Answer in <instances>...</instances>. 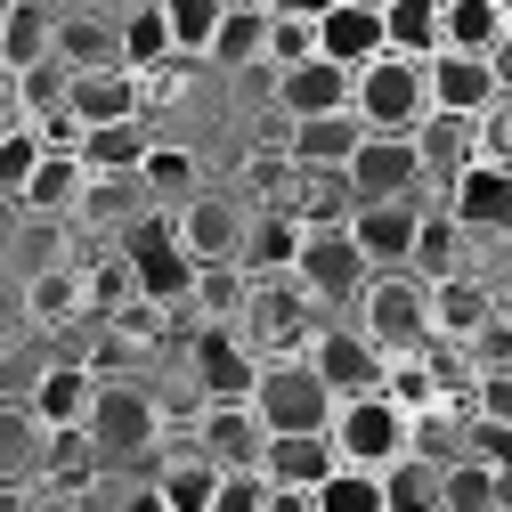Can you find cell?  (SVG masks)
Instances as JSON below:
<instances>
[{"label": "cell", "mask_w": 512, "mask_h": 512, "mask_svg": "<svg viewBox=\"0 0 512 512\" xmlns=\"http://www.w3.org/2000/svg\"><path fill=\"white\" fill-rule=\"evenodd\" d=\"M350 309H358V334H366L382 358L431 350V277H415V269H374Z\"/></svg>", "instance_id": "1"}, {"label": "cell", "mask_w": 512, "mask_h": 512, "mask_svg": "<svg viewBox=\"0 0 512 512\" xmlns=\"http://www.w3.org/2000/svg\"><path fill=\"white\" fill-rule=\"evenodd\" d=\"M90 447L106 456V472H122V464H147L155 456V439H163V407H155V391L147 382H131V374H106L98 382V399H90Z\"/></svg>", "instance_id": "2"}, {"label": "cell", "mask_w": 512, "mask_h": 512, "mask_svg": "<svg viewBox=\"0 0 512 512\" xmlns=\"http://www.w3.org/2000/svg\"><path fill=\"white\" fill-rule=\"evenodd\" d=\"M350 114L366 122V131H415V122L431 114V74H423V57H399V49L366 57V66L350 74Z\"/></svg>", "instance_id": "3"}, {"label": "cell", "mask_w": 512, "mask_h": 512, "mask_svg": "<svg viewBox=\"0 0 512 512\" xmlns=\"http://www.w3.org/2000/svg\"><path fill=\"white\" fill-rule=\"evenodd\" d=\"M114 252L131 261V285H139L147 301H163V309H187V293H196V252L179 244L171 212H139L131 228L114 236Z\"/></svg>", "instance_id": "4"}, {"label": "cell", "mask_w": 512, "mask_h": 512, "mask_svg": "<svg viewBox=\"0 0 512 512\" xmlns=\"http://www.w3.org/2000/svg\"><path fill=\"white\" fill-rule=\"evenodd\" d=\"M334 391L317 382L309 358H261V382H252V415L269 431H326L334 423Z\"/></svg>", "instance_id": "5"}, {"label": "cell", "mask_w": 512, "mask_h": 512, "mask_svg": "<svg viewBox=\"0 0 512 512\" xmlns=\"http://www.w3.org/2000/svg\"><path fill=\"white\" fill-rule=\"evenodd\" d=\"M350 187H358V204H431L415 131H366L350 155Z\"/></svg>", "instance_id": "6"}, {"label": "cell", "mask_w": 512, "mask_h": 512, "mask_svg": "<svg viewBox=\"0 0 512 512\" xmlns=\"http://www.w3.org/2000/svg\"><path fill=\"white\" fill-rule=\"evenodd\" d=\"M366 277H374V261L358 252V236H350V228H309V236H301L293 285H301L317 309H350V301L366 293Z\"/></svg>", "instance_id": "7"}, {"label": "cell", "mask_w": 512, "mask_h": 512, "mask_svg": "<svg viewBox=\"0 0 512 512\" xmlns=\"http://www.w3.org/2000/svg\"><path fill=\"white\" fill-rule=\"evenodd\" d=\"M326 439H334V456H342V464H366V472H382L391 456H407V407H399L391 391L342 399V407H334V423H326Z\"/></svg>", "instance_id": "8"}, {"label": "cell", "mask_w": 512, "mask_h": 512, "mask_svg": "<svg viewBox=\"0 0 512 512\" xmlns=\"http://www.w3.org/2000/svg\"><path fill=\"white\" fill-rule=\"evenodd\" d=\"M171 228H179V244L196 252V269H204V261H244L252 212H244L236 196H220V187H196L187 204H171Z\"/></svg>", "instance_id": "9"}, {"label": "cell", "mask_w": 512, "mask_h": 512, "mask_svg": "<svg viewBox=\"0 0 512 512\" xmlns=\"http://www.w3.org/2000/svg\"><path fill=\"white\" fill-rule=\"evenodd\" d=\"M301 358L317 366V382H326L334 399H366V391H382V374H391V358H382L358 326H317Z\"/></svg>", "instance_id": "10"}, {"label": "cell", "mask_w": 512, "mask_h": 512, "mask_svg": "<svg viewBox=\"0 0 512 512\" xmlns=\"http://www.w3.org/2000/svg\"><path fill=\"white\" fill-rule=\"evenodd\" d=\"M187 366H196L204 399H252V382H261V350L236 326H196L187 334Z\"/></svg>", "instance_id": "11"}, {"label": "cell", "mask_w": 512, "mask_h": 512, "mask_svg": "<svg viewBox=\"0 0 512 512\" xmlns=\"http://www.w3.org/2000/svg\"><path fill=\"white\" fill-rule=\"evenodd\" d=\"M98 382H106V374H90V358H41L33 382H25V407H33L49 431H82Z\"/></svg>", "instance_id": "12"}, {"label": "cell", "mask_w": 512, "mask_h": 512, "mask_svg": "<svg viewBox=\"0 0 512 512\" xmlns=\"http://www.w3.org/2000/svg\"><path fill=\"white\" fill-rule=\"evenodd\" d=\"M196 447L220 464V472H252L269 447V423L252 415V399H204L196 407Z\"/></svg>", "instance_id": "13"}, {"label": "cell", "mask_w": 512, "mask_h": 512, "mask_svg": "<svg viewBox=\"0 0 512 512\" xmlns=\"http://www.w3.org/2000/svg\"><path fill=\"white\" fill-rule=\"evenodd\" d=\"M415 155H423V179H431V204L447 196V187H456L472 163H480V122L472 114H423L415 122Z\"/></svg>", "instance_id": "14"}, {"label": "cell", "mask_w": 512, "mask_h": 512, "mask_svg": "<svg viewBox=\"0 0 512 512\" xmlns=\"http://www.w3.org/2000/svg\"><path fill=\"white\" fill-rule=\"evenodd\" d=\"M269 98H277L285 122L350 114V66H334V57H301V66H277V74H269Z\"/></svg>", "instance_id": "15"}, {"label": "cell", "mask_w": 512, "mask_h": 512, "mask_svg": "<svg viewBox=\"0 0 512 512\" xmlns=\"http://www.w3.org/2000/svg\"><path fill=\"white\" fill-rule=\"evenodd\" d=\"M439 204L456 212L464 236H512V163H488V155H480Z\"/></svg>", "instance_id": "16"}, {"label": "cell", "mask_w": 512, "mask_h": 512, "mask_svg": "<svg viewBox=\"0 0 512 512\" xmlns=\"http://www.w3.org/2000/svg\"><path fill=\"white\" fill-rule=\"evenodd\" d=\"M82 196H90V163H82V147H49V155L33 163V179H25L17 212H25V220H74Z\"/></svg>", "instance_id": "17"}, {"label": "cell", "mask_w": 512, "mask_h": 512, "mask_svg": "<svg viewBox=\"0 0 512 512\" xmlns=\"http://www.w3.org/2000/svg\"><path fill=\"white\" fill-rule=\"evenodd\" d=\"M423 74H431V106H439V114H472V122H480V114L504 98L496 66H488V57H464V49L423 57Z\"/></svg>", "instance_id": "18"}, {"label": "cell", "mask_w": 512, "mask_h": 512, "mask_svg": "<svg viewBox=\"0 0 512 512\" xmlns=\"http://www.w3.org/2000/svg\"><path fill=\"white\" fill-rule=\"evenodd\" d=\"M423 212L431 204H358L350 212V236L374 269H415V236H423Z\"/></svg>", "instance_id": "19"}, {"label": "cell", "mask_w": 512, "mask_h": 512, "mask_svg": "<svg viewBox=\"0 0 512 512\" xmlns=\"http://www.w3.org/2000/svg\"><path fill=\"white\" fill-rule=\"evenodd\" d=\"M358 139H366L358 114H309V122H285V163L293 171H350Z\"/></svg>", "instance_id": "20"}, {"label": "cell", "mask_w": 512, "mask_h": 512, "mask_svg": "<svg viewBox=\"0 0 512 512\" xmlns=\"http://www.w3.org/2000/svg\"><path fill=\"white\" fill-rule=\"evenodd\" d=\"M391 41H382V0H334L326 17H317V57H334V66H366V57H382Z\"/></svg>", "instance_id": "21"}, {"label": "cell", "mask_w": 512, "mask_h": 512, "mask_svg": "<svg viewBox=\"0 0 512 512\" xmlns=\"http://www.w3.org/2000/svg\"><path fill=\"white\" fill-rule=\"evenodd\" d=\"M334 464L342 456H334L326 431H269V447H261V480L269 488H326Z\"/></svg>", "instance_id": "22"}, {"label": "cell", "mask_w": 512, "mask_h": 512, "mask_svg": "<svg viewBox=\"0 0 512 512\" xmlns=\"http://www.w3.org/2000/svg\"><path fill=\"white\" fill-rule=\"evenodd\" d=\"M49 464V423L25 399H0V488H41Z\"/></svg>", "instance_id": "23"}, {"label": "cell", "mask_w": 512, "mask_h": 512, "mask_svg": "<svg viewBox=\"0 0 512 512\" xmlns=\"http://www.w3.org/2000/svg\"><path fill=\"white\" fill-rule=\"evenodd\" d=\"M155 155V122L131 114V122H98V131H82V163L90 179H139Z\"/></svg>", "instance_id": "24"}, {"label": "cell", "mask_w": 512, "mask_h": 512, "mask_svg": "<svg viewBox=\"0 0 512 512\" xmlns=\"http://www.w3.org/2000/svg\"><path fill=\"white\" fill-rule=\"evenodd\" d=\"M480 326H496V293L472 285L464 269L431 277V342H439V334H447V342H472Z\"/></svg>", "instance_id": "25"}, {"label": "cell", "mask_w": 512, "mask_h": 512, "mask_svg": "<svg viewBox=\"0 0 512 512\" xmlns=\"http://www.w3.org/2000/svg\"><path fill=\"white\" fill-rule=\"evenodd\" d=\"M25 317H33V326H90L82 261H41V269L25 277Z\"/></svg>", "instance_id": "26"}, {"label": "cell", "mask_w": 512, "mask_h": 512, "mask_svg": "<svg viewBox=\"0 0 512 512\" xmlns=\"http://www.w3.org/2000/svg\"><path fill=\"white\" fill-rule=\"evenodd\" d=\"M57 57L82 66H122V17L114 9H57Z\"/></svg>", "instance_id": "27"}, {"label": "cell", "mask_w": 512, "mask_h": 512, "mask_svg": "<svg viewBox=\"0 0 512 512\" xmlns=\"http://www.w3.org/2000/svg\"><path fill=\"white\" fill-rule=\"evenodd\" d=\"M301 236H309V228H301L285 204H261V212H252V228H244V269H252V277H293Z\"/></svg>", "instance_id": "28"}, {"label": "cell", "mask_w": 512, "mask_h": 512, "mask_svg": "<svg viewBox=\"0 0 512 512\" xmlns=\"http://www.w3.org/2000/svg\"><path fill=\"white\" fill-rule=\"evenodd\" d=\"M57 57V0H17L9 25H0V66L25 74V66H49Z\"/></svg>", "instance_id": "29"}, {"label": "cell", "mask_w": 512, "mask_h": 512, "mask_svg": "<svg viewBox=\"0 0 512 512\" xmlns=\"http://www.w3.org/2000/svg\"><path fill=\"white\" fill-rule=\"evenodd\" d=\"M285 212H293L301 228H350V212H358V187H350V171H293V196H285Z\"/></svg>", "instance_id": "30"}, {"label": "cell", "mask_w": 512, "mask_h": 512, "mask_svg": "<svg viewBox=\"0 0 512 512\" xmlns=\"http://www.w3.org/2000/svg\"><path fill=\"white\" fill-rule=\"evenodd\" d=\"M155 488H163V504H171V512H212V488H220V464L204 456L196 439H187L179 456H155Z\"/></svg>", "instance_id": "31"}, {"label": "cell", "mask_w": 512, "mask_h": 512, "mask_svg": "<svg viewBox=\"0 0 512 512\" xmlns=\"http://www.w3.org/2000/svg\"><path fill=\"white\" fill-rule=\"evenodd\" d=\"M171 57H179V41H171L163 0H122V66L155 74V66H171Z\"/></svg>", "instance_id": "32"}, {"label": "cell", "mask_w": 512, "mask_h": 512, "mask_svg": "<svg viewBox=\"0 0 512 512\" xmlns=\"http://www.w3.org/2000/svg\"><path fill=\"white\" fill-rule=\"evenodd\" d=\"M382 41H391L399 57H439L447 0H382Z\"/></svg>", "instance_id": "33"}, {"label": "cell", "mask_w": 512, "mask_h": 512, "mask_svg": "<svg viewBox=\"0 0 512 512\" xmlns=\"http://www.w3.org/2000/svg\"><path fill=\"white\" fill-rule=\"evenodd\" d=\"M439 480H447V464L407 447V456L382 464V512H439Z\"/></svg>", "instance_id": "34"}, {"label": "cell", "mask_w": 512, "mask_h": 512, "mask_svg": "<svg viewBox=\"0 0 512 512\" xmlns=\"http://www.w3.org/2000/svg\"><path fill=\"white\" fill-rule=\"evenodd\" d=\"M512 25V0H447V41L439 49H464V57H496Z\"/></svg>", "instance_id": "35"}, {"label": "cell", "mask_w": 512, "mask_h": 512, "mask_svg": "<svg viewBox=\"0 0 512 512\" xmlns=\"http://www.w3.org/2000/svg\"><path fill=\"white\" fill-rule=\"evenodd\" d=\"M261 41H269V9H252V0H228V17H220V33H212V57L204 66H261Z\"/></svg>", "instance_id": "36"}, {"label": "cell", "mask_w": 512, "mask_h": 512, "mask_svg": "<svg viewBox=\"0 0 512 512\" xmlns=\"http://www.w3.org/2000/svg\"><path fill=\"white\" fill-rule=\"evenodd\" d=\"M504 488H512V472L456 456V464H447V480H439V512H496V504H504Z\"/></svg>", "instance_id": "37"}, {"label": "cell", "mask_w": 512, "mask_h": 512, "mask_svg": "<svg viewBox=\"0 0 512 512\" xmlns=\"http://www.w3.org/2000/svg\"><path fill=\"white\" fill-rule=\"evenodd\" d=\"M163 17H171L179 57H212V33H220V17H228V0H163Z\"/></svg>", "instance_id": "38"}, {"label": "cell", "mask_w": 512, "mask_h": 512, "mask_svg": "<svg viewBox=\"0 0 512 512\" xmlns=\"http://www.w3.org/2000/svg\"><path fill=\"white\" fill-rule=\"evenodd\" d=\"M317 512H382V472H366V464H334L326 488H317Z\"/></svg>", "instance_id": "39"}, {"label": "cell", "mask_w": 512, "mask_h": 512, "mask_svg": "<svg viewBox=\"0 0 512 512\" xmlns=\"http://www.w3.org/2000/svg\"><path fill=\"white\" fill-rule=\"evenodd\" d=\"M49 155V139L33 131V122H17V131H0V204H17L25 196V179H33V163Z\"/></svg>", "instance_id": "40"}, {"label": "cell", "mask_w": 512, "mask_h": 512, "mask_svg": "<svg viewBox=\"0 0 512 512\" xmlns=\"http://www.w3.org/2000/svg\"><path fill=\"white\" fill-rule=\"evenodd\" d=\"M301 57H317V17H285L269 9V41H261V66H301Z\"/></svg>", "instance_id": "41"}, {"label": "cell", "mask_w": 512, "mask_h": 512, "mask_svg": "<svg viewBox=\"0 0 512 512\" xmlns=\"http://www.w3.org/2000/svg\"><path fill=\"white\" fill-rule=\"evenodd\" d=\"M139 187H147V196H163V204H187V196H196V155H179V147H163V139H155V155H147Z\"/></svg>", "instance_id": "42"}, {"label": "cell", "mask_w": 512, "mask_h": 512, "mask_svg": "<svg viewBox=\"0 0 512 512\" xmlns=\"http://www.w3.org/2000/svg\"><path fill=\"white\" fill-rule=\"evenodd\" d=\"M464 456H472V464H496V472H512V423H488V415H472V423H464Z\"/></svg>", "instance_id": "43"}, {"label": "cell", "mask_w": 512, "mask_h": 512, "mask_svg": "<svg viewBox=\"0 0 512 512\" xmlns=\"http://www.w3.org/2000/svg\"><path fill=\"white\" fill-rule=\"evenodd\" d=\"M212 512H269V480H261V464H252V472H220Z\"/></svg>", "instance_id": "44"}, {"label": "cell", "mask_w": 512, "mask_h": 512, "mask_svg": "<svg viewBox=\"0 0 512 512\" xmlns=\"http://www.w3.org/2000/svg\"><path fill=\"white\" fill-rule=\"evenodd\" d=\"M480 155H488V163H512V90L480 114Z\"/></svg>", "instance_id": "45"}, {"label": "cell", "mask_w": 512, "mask_h": 512, "mask_svg": "<svg viewBox=\"0 0 512 512\" xmlns=\"http://www.w3.org/2000/svg\"><path fill=\"white\" fill-rule=\"evenodd\" d=\"M480 415H488V423H512V366H496V374L480 382Z\"/></svg>", "instance_id": "46"}, {"label": "cell", "mask_w": 512, "mask_h": 512, "mask_svg": "<svg viewBox=\"0 0 512 512\" xmlns=\"http://www.w3.org/2000/svg\"><path fill=\"white\" fill-rule=\"evenodd\" d=\"M114 512H171V504H163V488H155V472H147L139 488H122V504H114Z\"/></svg>", "instance_id": "47"}, {"label": "cell", "mask_w": 512, "mask_h": 512, "mask_svg": "<svg viewBox=\"0 0 512 512\" xmlns=\"http://www.w3.org/2000/svg\"><path fill=\"white\" fill-rule=\"evenodd\" d=\"M17 122H25V106H17V74L0 66V131H17Z\"/></svg>", "instance_id": "48"}, {"label": "cell", "mask_w": 512, "mask_h": 512, "mask_svg": "<svg viewBox=\"0 0 512 512\" xmlns=\"http://www.w3.org/2000/svg\"><path fill=\"white\" fill-rule=\"evenodd\" d=\"M269 512H317V488H269Z\"/></svg>", "instance_id": "49"}, {"label": "cell", "mask_w": 512, "mask_h": 512, "mask_svg": "<svg viewBox=\"0 0 512 512\" xmlns=\"http://www.w3.org/2000/svg\"><path fill=\"white\" fill-rule=\"evenodd\" d=\"M488 66H496V82L512 90V25H504V41H496V57H488Z\"/></svg>", "instance_id": "50"}, {"label": "cell", "mask_w": 512, "mask_h": 512, "mask_svg": "<svg viewBox=\"0 0 512 512\" xmlns=\"http://www.w3.org/2000/svg\"><path fill=\"white\" fill-rule=\"evenodd\" d=\"M269 9H285V17H326L334 0H269Z\"/></svg>", "instance_id": "51"}, {"label": "cell", "mask_w": 512, "mask_h": 512, "mask_svg": "<svg viewBox=\"0 0 512 512\" xmlns=\"http://www.w3.org/2000/svg\"><path fill=\"white\" fill-rule=\"evenodd\" d=\"M0 512H33V488H0Z\"/></svg>", "instance_id": "52"}, {"label": "cell", "mask_w": 512, "mask_h": 512, "mask_svg": "<svg viewBox=\"0 0 512 512\" xmlns=\"http://www.w3.org/2000/svg\"><path fill=\"white\" fill-rule=\"evenodd\" d=\"M57 9H114V0H57Z\"/></svg>", "instance_id": "53"}, {"label": "cell", "mask_w": 512, "mask_h": 512, "mask_svg": "<svg viewBox=\"0 0 512 512\" xmlns=\"http://www.w3.org/2000/svg\"><path fill=\"white\" fill-rule=\"evenodd\" d=\"M9 9H17V0H0V25H9Z\"/></svg>", "instance_id": "54"}, {"label": "cell", "mask_w": 512, "mask_h": 512, "mask_svg": "<svg viewBox=\"0 0 512 512\" xmlns=\"http://www.w3.org/2000/svg\"><path fill=\"white\" fill-rule=\"evenodd\" d=\"M496 512H512V488H504V504H496Z\"/></svg>", "instance_id": "55"}, {"label": "cell", "mask_w": 512, "mask_h": 512, "mask_svg": "<svg viewBox=\"0 0 512 512\" xmlns=\"http://www.w3.org/2000/svg\"><path fill=\"white\" fill-rule=\"evenodd\" d=\"M0 399H9V374H0Z\"/></svg>", "instance_id": "56"}, {"label": "cell", "mask_w": 512, "mask_h": 512, "mask_svg": "<svg viewBox=\"0 0 512 512\" xmlns=\"http://www.w3.org/2000/svg\"><path fill=\"white\" fill-rule=\"evenodd\" d=\"M252 9H269V0H252Z\"/></svg>", "instance_id": "57"}, {"label": "cell", "mask_w": 512, "mask_h": 512, "mask_svg": "<svg viewBox=\"0 0 512 512\" xmlns=\"http://www.w3.org/2000/svg\"><path fill=\"white\" fill-rule=\"evenodd\" d=\"M0 334H9V326H0Z\"/></svg>", "instance_id": "58"}]
</instances>
